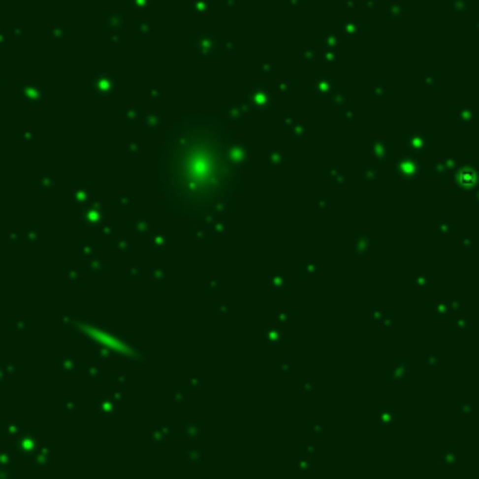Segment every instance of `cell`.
I'll return each instance as SVG.
<instances>
[{"mask_svg": "<svg viewBox=\"0 0 479 479\" xmlns=\"http://www.w3.org/2000/svg\"><path fill=\"white\" fill-rule=\"evenodd\" d=\"M242 165L234 135L216 118H188L167 137L161 182L184 212L202 214L228 200Z\"/></svg>", "mask_w": 479, "mask_h": 479, "instance_id": "cell-1", "label": "cell"}]
</instances>
